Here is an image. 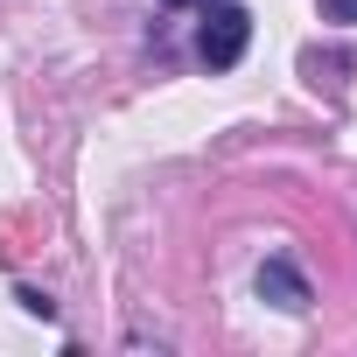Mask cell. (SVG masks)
Returning <instances> with one entry per match:
<instances>
[{
  "label": "cell",
  "instance_id": "1",
  "mask_svg": "<svg viewBox=\"0 0 357 357\" xmlns=\"http://www.w3.org/2000/svg\"><path fill=\"white\" fill-rule=\"evenodd\" d=\"M245 43H252V15L238 8V0H218V8L204 15V29H197V56L211 70H231L245 56Z\"/></svg>",
  "mask_w": 357,
  "mask_h": 357
},
{
  "label": "cell",
  "instance_id": "2",
  "mask_svg": "<svg viewBox=\"0 0 357 357\" xmlns=\"http://www.w3.org/2000/svg\"><path fill=\"white\" fill-rule=\"evenodd\" d=\"M259 301H273V308H287V315H308V301H315V294H308V280L294 273V259H280V252H273V259L259 266Z\"/></svg>",
  "mask_w": 357,
  "mask_h": 357
},
{
  "label": "cell",
  "instance_id": "3",
  "mask_svg": "<svg viewBox=\"0 0 357 357\" xmlns=\"http://www.w3.org/2000/svg\"><path fill=\"white\" fill-rule=\"evenodd\" d=\"M322 15L329 22H357V0H322Z\"/></svg>",
  "mask_w": 357,
  "mask_h": 357
},
{
  "label": "cell",
  "instance_id": "4",
  "mask_svg": "<svg viewBox=\"0 0 357 357\" xmlns=\"http://www.w3.org/2000/svg\"><path fill=\"white\" fill-rule=\"evenodd\" d=\"M161 8H211V0H161Z\"/></svg>",
  "mask_w": 357,
  "mask_h": 357
}]
</instances>
